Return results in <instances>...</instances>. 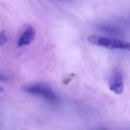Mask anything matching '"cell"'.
<instances>
[{
  "mask_svg": "<svg viewBox=\"0 0 130 130\" xmlns=\"http://www.w3.org/2000/svg\"><path fill=\"white\" fill-rule=\"evenodd\" d=\"M36 32L32 27H28L18 40V46H23L30 44L35 38Z\"/></svg>",
  "mask_w": 130,
  "mask_h": 130,
  "instance_id": "cell-4",
  "label": "cell"
},
{
  "mask_svg": "<svg viewBox=\"0 0 130 130\" xmlns=\"http://www.w3.org/2000/svg\"><path fill=\"white\" fill-rule=\"evenodd\" d=\"M110 89L117 94H121L123 91V79L120 72H116L111 77L109 83Z\"/></svg>",
  "mask_w": 130,
  "mask_h": 130,
  "instance_id": "cell-3",
  "label": "cell"
},
{
  "mask_svg": "<svg viewBox=\"0 0 130 130\" xmlns=\"http://www.w3.org/2000/svg\"><path fill=\"white\" fill-rule=\"evenodd\" d=\"M7 42H8V37H7L6 32L5 30H1L0 31V46L4 45Z\"/></svg>",
  "mask_w": 130,
  "mask_h": 130,
  "instance_id": "cell-5",
  "label": "cell"
},
{
  "mask_svg": "<svg viewBox=\"0 0 130 130\" xmlns=\"http://www.w3.org/2000/svg\"><path fill=\"white\" fill-rule=\"evenodd\" d=\"M4 91V88L0 87V91Z\"/></svg>",
  "mask_w": 130,
  "mask_h": 130,
  "instance_id": "cell-7",
  "label": "cell"
},
{
  "mask_svg": "<svg viewBox=\"0 0 130 130\" xmlns=\"http://www.w3.org/2000/svg\"><path fill=\"white\" fill-rule=\"evenodd\" d=\"M24 90L26 92L35 96H40L52 104H55L58 101L57 96L53 92V91L50 88L44 85H41V84L33 85L25 88Z\"/></svg>",
  "mask_w": 130,
  "mask_h": 130,
  "instance_id": "cell-2",
  "label": "cell"
},
{
  "mask_svg": "<svg viewBox=\"0 0 130 130\" xmlns=\"http://www.w3.org/2000/svg\"><path fill=\"white\" fill-rule=\"evenodd\" d=\"M0 81H8V78L5 76L0 74Z\"/></svg>",
  "mask_w": 130,
  "mask_h": 130,
  "instance_id": "cell-6",
  "label": "cell"
},
{
  "mask_svg": "<svg viewBox=\"0 0 130 130\" xmlns=\"http://www.w3.org/2000/svg\"><path fill=\"white\" fill-rule=\"evenodd\" d=\"M88 40L94 45L110 50H130L129 42L123 41L117 38H108L98 35H91L88 37Z\"/></svg>",
  "mask_w": 130,
  "mask_h": 130,
  "instance_id": "cell-1",
  "label": "cell"
}]
</instances>
